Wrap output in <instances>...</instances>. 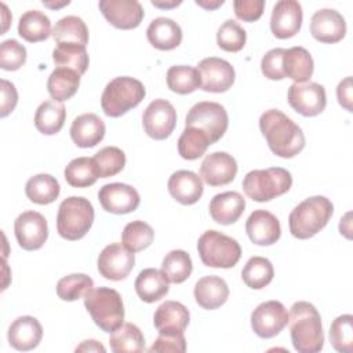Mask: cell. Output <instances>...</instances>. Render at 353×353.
<instances>
[{"label":"cell","instance_id":"cell-1","mask_svg":"<svg viewBox=\"0 0 353 353\" xmlns=\"http://www.w3.org/2000/svg\"><path fill=\"white\" fill-rule=\"evenodd\" d=\"M259 128L269 149L279 157L291 159L305 148L302 128L279 109L265 110L259 117Z\"/></svg>","mask_w":353,"mask_h":353},{"label":"cell","instance_id":"cell-2","mask_svg":"<svg viewBox=\"0 0 353 353\" xmlns=\"http://www.w3.org/2000/svg\"><path fill=\"white\" fill-rule=\"evenodd\" d=\"M291 341L299 353H317L323 349L324 334L321 317L314 305L306 301L295 302L288 313Z\"/></svg>","mask_w":353,"mask_h":353},{"label":"cell","instance_id":"cell-3","mask_svg":"<svg viewBox=\"0 0 353 353\" xmlns=\"http://www.w3.org/2000/svg\"><path fill=\"white\" fill-rule=\"evenodd\" d=\"M332 203L324 196H312L299 203L288 216L290 232L299 240L317 234L331 219Z\"/></svg>","mask_w":353,"mask_h":353},{"label":"cell","instance_id":"cell-4","mask_svg":"<svg viewBox=\"0 0 353 353\" xmlns=\"http://www.w3.org/2000/svg\"><path fill=\"white\" fill-rule=\"evenodd\" d=\"M84 306L94 323L105 332H113L124 321L123 299L113 288H91L84 296Z\"/></svg>","mask_w":353,"mask_h":353},{"label":"cell","instance_id":"cell-5","mask_svg":"<svg viewBox=\"0 0 353 353\" xmlns=\"http://www.w3.org/2000/svg\"><path fill=\"white\" fill-rule=\"evenodd\" d=\"M143 84L130 76H120L110 80L101 97V106L106 116L120 117L130 109L138 106L145 98Z\"/></svg>","mask_w":353,"mask_h":353},{"label":"cell","instance_id":"cell-6","mask_svg":"<svg viewBox=\"0 0 353 353\" xmlns=\"http://www.w3.org/2000/svg\"><path fill=\"white\" fill-rule=\"evenodd\" d=\"M94 222L92 204L80 196L65 199L58 208L57 230L61 237L76 241L83 239Z\"/></svg>","mask_w":353,"mask_h":353},{"label":"cell","instance_id":"cell-7","mask_svg":"<svg viewBox=\"0 0 353 353\" xmlns=\"http://www.w3.org/2000/svg\"><path fill=\"white\" fill-rule=\"evenodd\" d=\"M292 176L290 171L281 167H270L266 170H252L243 179L244 193L254 201H269L283 196L290 190Z\"/></svg>","mask_w":353,"mask_h":353},{"label":"cell","instance_id":"cell-8","mask_svg":"<svg viewBox=\"0 0 353 353\" xmlns=\"http://www.w3.org/2000/svg\"><path fill=\"white\" fill-rule=\"evenodd\" d=\"M197 251L201 262L208 268H233L240 256L241 247L240 244L216 230L204 232L197 241Z\"/></svg>","mask_w":353,"mask_h":353},{"label":"cell","instance_id":"cell-9","mask_svg":"<svg viewBox=\"0 0 353 353\" xmlns=\"http://www.w3.org/2000/svg\"><path fill=\"white\" fill-rule=\"evenodd\" d=\"M229 117L225 108L218 102L203 101L190 108L188 112L185 127H194L203 131L211 141L218 142L226 132Z\"/></svg>","mask_w":353,"mask_h":353},{"label":"cell","instance_id":"cell-10","mask_svg":"<svg viewBox=\"0 0 353 353\" xmlns=\"http://www.w3.org/2000/svg\"><path fill=\"white\" fill-rule=\"evenodd\" d=\"M288 324V312L279 301H266L251 313L252 331L263 339L279 335Z\"/></svg>","mask_w":353,"mask_h":353},{"label":"cell","instance_id":"cell-11","mask_svg":"<svg viewBox=\"0 0 353 353\" xmlns=\"http://www.w3.org/2000/svg\"><path fill=\"white\" fill-rule=\"evenodd\" d=\"M142 124L150 138L156 141L165 139L175 128L176 110L167 99H154L146 106L142 114Z\"/></svg>","mask_w":353,"mask_h":353},{"label":"cell","instance_id":"cell-12","mask_svg":"<svg viewBox=\"0 0 353 353\" xmlns=\"http://www.w3.org/2000/svg\"><path fill=\"white\" fill-rule=\"evenodd\" d=\"M288 103L295 112L305 117L317 116L327 105L325 90L321 84L314 81L294 83L288 88Z\"/></svg>","mask_w":353,"mask_h":353},{"label":"cell","instance_id":"cell-13","mask_svg":"<svg viewBox=\"0 0 353 353\" xmlns=\"http://www.w3.org/2000/svg\"><path fill=\"white\" fill-rule=\"evenodd\" d=\"M14 233L23 250L36 251L44 245L48 237V225L40 212L25 211L15 219Z\"/></svg>","mask_w":353,"mask_h":353},{"label":"cell","instance_id":"cell-14","mask_svg":"<svg viewBox=\"0 0 353 353\" xmlns=\"http://www.w3.org/2000/svg\"><path fill=\"white\" fill-rule=\"evenodd\" d=\"M197 72L200 76V87L207 92H225L234 83V69L233 66L216 57L204 58L197 65Z\"/></svg>","mask_w":353,"mask_h":353},{"label":"cell","instance_id":"cell-15","mask_svg":"<svg viewBox=\"0 0 353 353\" xmlns=\"http://www.w3.org/2000/svg\"><path fill=\"white\" fill-rule=\"evenodd\" d=\"M135 265L134 252L120 243L106 245L98 256V272L108 280H124Z\"/></svg>","mask_w":353,"mask_h":353},{"label":"cell","instance_id":"cell-16","mask_svg":"<svg viewBox=\"0 0 353 353\" xmlns=\"http://www.w3.org/2000/svg\"><path fill=\"white\" fill-rule=\"evenodd\" d=\"M99 10L110 25L123 30L138 28L145 15L137 0H101Z\"/></svg>","mask_w":353,"mask_h":353},{"label":"cell","instance_id":"cell-17","mask_svg":"<svg viewBox=\"0 0 353 353\" xmlns=\"http://www.w3.org/2000/svg\"><path fill=\"white\" fill-rule=\"evenodd\" d=\"M98 200L105 211L117 215L135 211L141 201L135 188L120 182L103 185L98 192Z\"/></svg>","mask_w":353,"mask_h":353},{"label":"cell","instance_id":"cell-18","mask_svg":"<svg viewBox=\"0 0 353 353\" xmlns=\"http://www.w3.org/2000/svg\"><path fill=\"white\" fill-rule=\"evenodd\" d=\"M302 18V7L296 0H280L272 11L270 30L277 39H290L299 32Z\"/></svg>","mask_w":353,"mask_h":353},{"label":"cell","instance_id":"cell-19","mask_svg":"<svg viewBox=\"0 0 353 353\" xmlns=\"http://www.w3.org/2000/svg\"><path fill=\"white\" fill-rule=\"evenodd\" d=\"M237 174L234 157L226 152H214L205 156L200 165V178L210 186L230 183Z\"/></svg>","mask_w":353,"mask_h":353},{"label":"cell","instance_id":"cell-20","mask_svg":"<svg viewBox=\"0 0 353 353\" xmlns=\"http://www.w3.org/2000/svg\"><path fill=\"white\" fill-rule=\"evenodd\" d=\"M310 33L320 43H338L346 34L345 18L332 8L319 10L310 19Z\"/></svg>","mask_w":353,"mask_h":353},{"label":"cell","instance_id":"cell-21","mask_svg":"<svg viewBox=\"0 0 353 353\" xmlns=\"http://www.w3.org/2000/svg\"><path fill=\"white\" fill-rule=\"evenodd\" d=\"M245 232L256 245H272L281 236L279 219L266 210H255L245 222Z\"/></svg>","mask_w":353,"mask_h":353},{"label":"cell","instance_id":"cell-22","mask_svg":"<svg viewBox=\"0 0 353 353\" xmlns=\"http://www.w3.org/2000/svg\"><path fill=\"white\" fill-rule=\"evenodd\" d=\"M190 320L189 310L185 305L176 301L163 302L154 312L153 324L159 334L178 335L183 334Z\"/></svg>","mask_w":353,"mask_h":353},{"label":"cell","instance_id":"cell-23","mask_svg":"<svg viewBox=\"0 0 353 353\" xmlns=\"http://www.w3.org/2000/svg\"><path fill=\"white\" fill-rule=\"evenodd\" d=\"M168 192L178 203L183 205H192L197 203L203 196V181L193 171L179 170L174 172L167 183Z\"/></svg>","mask_w":353,"mask_h":353},{"label":"cell","instance_id":"cell-24","mask_svg":"<svg viewBox=\"0 0 353 353\" xmlns=\"http://www.w3.org/2000/svg\"><path fill=\"white\" fill-rule=\"evenodd\" d=\"M43 336L41 324L36 317L21 316L15 319L8 328V342L10 345L22 352L34 349Z\"/></svg>","mask_w":353,"mask_h":353},{"label":"cell","instance_id":"cell-25","mask_svg":"<svg viewBox=\"0 0 353 353\" xmlns=\"http://www.w3.org/2000/svg\"><path fill=\"white\" fill-rule=\"evenodd\" d=\"M103 137L105 123L95 113H83L70 125V138L79 148H94Z\"/></svg>","mask_w":353,"mask_h":353},{"label":"cell","instance_id":"cell-26","mask_svg":"<svg viewBox=\"0 0 353 353\" xmlns=\"http://www.w3.org/2000/svg\"><path fill=\"white\" fill-rule=\"evenodd\" d=\"M245 208V200L239 192L215 194L210 201V215L221 225H232L239 221Z\"/></svg>","mask_w":353,"mask_h":353},{"label":"cell","instance_id":"cell-27","mask_svg":"<svg viewBox=\"0 0 353 353\" xmlns=\"http://www.w3.org/2000/svg\"><path fill=\"white\" fill-rule=\"evenodd\" d=\"M146 37L154 48L170 51L181 44L182 29L174 19L159 17L149 23L146 29Z\"/></svg>","mask_w":353,"mask_h":353},{"label":"cell","instance_id":"cell-28","mask_svg":"<svg viewBox=\"0 0 353 353\" xmlns=\"http://www.w3.org/2000/svg\"><path fill=\"white\" fill-rule=\"evenodd\" d=\"M193 294L199 306L207 310H214L228 301L229 287L222 277L205 276L196 283Z\"/></svg>","mask_w":353,"mask_h":353},{"label":"cell","instance_id":"cell-29","mask_svg":"<svg viewBox=\"0 0 353 353\" xmlns=\"http://www.w3.org/2000/svg\"><path fill=\"white\" fill-rule=\"evenodd\" d=\"M134 287L139 299L146 303H153L156 301H160L163 296L168 294V290H170L168 280L165 279L163 272L154 268L143 269L138 274Z\"/></svg>","mask_w":353,"mask_h":353},{"label":"cell","instance_id":"cell-30","mask_svg":"<svg viewBox=\"0 0 353 353\" xmlns=\"http://www.w3.org/2000/svg\"><path fill=\"white\" fill-rule=\"evenodd\" d=\"M314 70L310 52L303 47H291L283 55V72L295 83H306Z\"/></svg>","mask_w":353,"mask_h":353},{"label":"cell","instance_id":"cell-31","mask_svg":"<svg viewBox=\"0 0 353 353\" xmlns=\"http://www.w3.org/2000/svg\"><path fill=\"white\" fill-rule=\"evenodd\" d=\"M65 119L66 110L62 102L48 99L36 109L34 127L44 135H54L62 130Z\"/></svg>","mask_w":353,"mask_h":353},{"label":"cell","instance_id":"cell-32","mask_svg":"<svg viewBox=\"0 0 353 353\" xmlns=\"http://www.w3.org/2000/svg\"><path fill=\"white\" fill-rule=\"evenodd\" d=\"M79 85L80 74L68 68H55L47 80L48 94L57 102L70 99L77 92Z\"/></svg>","mask_w":353,"mask_h":353},{"label":"cell","instance_id":"cell-33","mask_svg":"<svg viewBox=\"0 0 353 353\" xmlns=\"http://www.w3.org/2000/svg\"><path fill=\"white\" fill-rule=\"evenodd\" d=\"M51 33L50 18L39 10H29L19 18L18 34L29 43L44 41Z\"/></svg>","mask_w":353,"mask_h":353},{"label":"cell","instance_id":"cell-34","mask_svg":"<svg viewBox=\"0 0 353 353\" xmlns=\"http://www.w3.org/2000/svg\"><path fill=\"white\" fill-rule=\"evenodd\" d=\"M52 59L57 68H68L80 76L85 73L90 59L85 46L74 43H59L52 51Z\"/></svg>","mask_w":353,"mask_h":353},{"label":"cell","instance_id":"cell-35","mask_svg":"<svg viewBox=\"0 0 353 353\" xmlns=\"http://www.w3.org/2000/svg\"><path fill=\"white\" fill-rule=\"evenodd\" d=\"M109 343L114 353H139L145 350L143 334L132 323H123L110 332Z\"/></svg>","mask_w":353,"mask_h":353},{"label":"cell","instance_id":"cell-36","mask_svg":"<svg viewBox=\"0 0 353 353\" xmlns=\"http://www.w3.org/2000/svg\"><path fill=\"white\" fill-rule=\"evenodd\" d=\"M61 192L58 181L50 174H37L28 179L25 185L26 197L40 205H46L58 199Z\"/></svg>","mask_w":353,"mask_h":353},{"label":"cell","instance_id":"cell-37","mask_svg":"<svg viewBox=\"0 0 353 353\" xmlns=\"http://www.w3.org/2000/svg\"><path fill=\"white\" fill-rule=\"evenodd\" d=\"M52 37L59 43H74L80 46H87L88 43V28L85 22L76 17V15H68L61 18L54 29H52Z\"/></svg>","mask_w":353,"mask_h":353},{"label":"cell","instance_id":"cell-38","mask_svg":"<svg viewBox=\"0 0 353 353\" xmlns=\"http://www.w3.org/2000/svg\"><path fill=\"white\" fill-rule=\"evenodd\" d=\"M274 276L272 262L263 256H252L247 261L241 270V279L247 287L261 290L266 287Z\"/></svg>","mask_w":353,"mask_h":353},{"label":"cell","instance_id":"cell-39","mask_svg":"<svg viewBox=\"0 0 353 353\" xmlns=\"http://www.w3.org/2000/svg\"><path fill=\"white\" fill-rule=\"evenodd\" d=\"M193 263L189 256V254L183 250H172L168 254H165L163 263H161V272L168 280V283L181 284L183 283L192 273Z\"/></svg>","mask_w":353,"mask_h":353},{"label":"cell","instance_id":"cell-40","mask_svg":"<svg viewBox=\"0 0 353 353\" xmlns=\"http://www.w3.org/2000/svg\"><path fill=\"white\" fill-rule=\"evenodd\" d=\"M65 179L73 188H88L98 179L92 157H77L65 168Z\"/></svg>","mask_w":353,"mask_h":353},{"label":"cell","instance_id":"cell-41","mask_svg":"<svg viewBox=\"0 0 353 353\" xmlns=\"http://www.w3.org/2000/svg\"><path fill=\"white\" fill-rule=\"evenodd\" d=\"M167 85L172 92L186 95L200 87L197 69L188 65H175L167 70Z\"/></svg>","mask_w":353,"mask_h":353},{"label":"cell","instance_id":"cell-42","mask_svg":"<svg viewBox=\"0 0 353 353\" xmlns=\"http://www.w3.org/2000/svg\"><path fill=\"white\" fill-rule=\"evenodd\" d=\"M154 239L152 226L143 221H132L127 223L121 233L123 245L131 252H139L148 248Z\"/></svg>","mask_w":353,"mask_h":353},{"label":"cell","instance_id":"cell-43","mask_svg":"<svg viewBox=\"0 0 353 353\" xmlns=\"http://www.w3.org/2000/svg\"><path fill=\"white\" fill-rule=\"evenodd\" d=\"M210 145L212 143L203 131L194 127H185L178 139V153L185 160H196L205 153Z\"/></svg>","mask_w":353,"mask_h":353},{"label":"cell","instance_id":"cell-44","mask_svg":"<svg viewBox=\"0 0 353 353\" xmlns=\"http://www.w3.org/2000/svg\"><path fill=\"white\" fill-rule=\"evenodd\" d=\"M94 287V281L84 273H73L62 277L57 283V295L62 301H77L84 298L85 294Z\"/></svg>","mask_w":353,"mask_h":353},{"label":"cell","instance_id":"cell-45","mask_svg":"<svg viewBox=\"0 0 353 353\" xmlns=\"http://www.w3.org/2000/svg\"><path fill=\"white\" fill-rule=\"evenodd\" d=\"M98 178H108L119 174L125 165V154L116 146H106L92 157Z\"/></svg>","mask_w":353,"mask_h":353},{"label":"cell","instance_id":"cell-46","mask_svg":"<svg viewBox=\"0 0 353 353\" xmlns=\"http://www.w3.org/2000/svg\"><path fill=\"white\" fill-rule=\"evenodd\" d=\"M330 342L336 352L352 353L353 352V316H338L330 328Z\"/></svg>","mask_w":353,"mask_h":353},{"label":"cell","instance_id":"cell-47","mask_svg":"<svg viewBox=\"0 0 353 353\" xmlns=\"http://www.w3.org/2000/svg\"><path fill=\"white\" fill-rule=\"evenodd\" d=\"M245 41H247L245 30L239 22L233 19L225 21L216 32V43L219 48H222L223 51L237 52L243 50V47L245 46Z\"/></svg>","mask_w":353,"mask_h":353},{"label":"cell","instance_id":"cell-48","mask_svg":"<svg viewBox=\"0 0 353 353\" xmlns=\"http://www.w3.org/2000/svg\"><path fill=\"white\" fill-rule=\"evenodd\" d=\"M26 62V48L17 40L10 39L0 46V68L4 70H18Z\"/></svg>","mask_w":353,"mask_h":353},{"label":"cell","instance_id":"cell-49","mask_svg":"<svg viewBox=\"0 0 353 353\" xmlns=\"http://www.w3.org/2000/svg\"><path fill=\"white\" fill-rule=\"evenodd\" d=\"M284 52H285V48H272L263 55L261 61V70L266 79L283 80L285 77L283 72Z\"/></svg>","mask_w":353,"mask_h":353},{"label":"cell","instance_id":"cell-50","mask_svg":"<svg viewBox=\"0 0 353 353\" xmlns=\"http://www.w3.org/2000/svg\"><path fill=\"white\" fill-rule=\"evenodd\" d=\"M265 8L263 0H234L233 10L239 19L244 22H254L258 21Z\"/></svg>","mask_w":353,"mask_h":353},{"label":"cell","instance_id":"cell-51","mask_svg":"<svg viewBox=\"0 0 353 353\" xmlns=\"http://www.w3.org/2000/svg\"><path fill=\"white\" fill-rule=\"evenodd\" d=\"M150 353L153 352H175L183 353L186 350V341L183 334L178 335H163L159 334L153 345L148 349Z\"/></svg>","mask_w":353,"mask_h":353},{"label":"cell","instance_id":"cell-52","mask_svg":"<svg viewBox=\"0 0 353 353\" xmlns=\"http://www.w3.org/2000/svg\"><path fill=\"white\" fill-rule=\"evenodd\" d=\"M1 105H0V116L7 117L17 106L18 94L15 85L6 79H1Z\"/></svg>","mask_w":353,"mask_h":353},{"label":"cell","instance_id":"cell-53","mask_svg":"<svg viewBox=\"0 0 353 353\" xmlns=\"http://www.w3.org/2000/svg\"><path fill=\"white\" fill-rule=\"evenodd\" d=\"M336 98H338V102L342 108H345L347 112L353 110V108H352V101H353V97H352V77L350 76H347L342 81H339V84L336 87Z\"/></svg>","mask_w":353,"mask_h":353},{"label":"cell","instance_id":"cell-54","mask_svg":"<svg viewBox=\"0 0 353 353\" xmlns=\"http://www.w3.org/2000/svg\"><path fill=\"white\" fill-rule=\"evenodd\" d=\"M76 352H106L105 346L101 345L98 341L95 339H87V341H83L77 347H76Z\"/></svg>","mask_w":353,"mask_h":353},{"label":"cell","instance_id":"cell-55","mask_svg":"<svg viewBox=\"0 0 353 353\" xmlns=\"http://www.w3.org/2000/svg\"><path fill=\"white\" fill-rule=\"evenodd\" d=\"M225 1L223 0H196V4L197 6H200V7H203V8H205V10H215V8H218V7H221L222 4H223Z\"/></svg>","mask_w":353,"mask_h":353},{"label":"cell","instance_id":"cell-56","mask_svg":"<svg viewBox=\"0 0 353 353\" xmlns=\"http://www.w3.org/2000/svg\"><path fill=\"white\" fill-rule=\"evenodd\" d=\"M182 1L181 0H171V1H161V0H152V4L157 8H174L179 6Z\"/></svg>","mask_w":353,"mask_h":353},{"label":"cell","instance_id":"cell-57","mask_svg":"<svg viewBox=\"0 0 353 353\" xmlns=\"http://www.w3.org/2000/svg\"><path fill=\"white\" fill-rule=\"evenodd\" d=\"M1 8H3V22H4V28H3V34L6 33V30H7V28H8V19H7V15H8V10H7V7H6V4L4 3H1Z\"/></svg>","mask_w":353,"mask_h":353},{"label":"cell","instance_id":"cell-58","mask_svg":"<svg viewBox=\"0 0 353 353\" xmlns=\"http://www.w3.org/2000/svg\"><path fill=\"white\" fill-rule=\"evenodd\" d=\"M70 1H61V3H50V1H43V4L46 6V7H50V8H61V7H63V6H68Z\"/></svg>","mask_w":353,"mask_h":353}]
</instances>
